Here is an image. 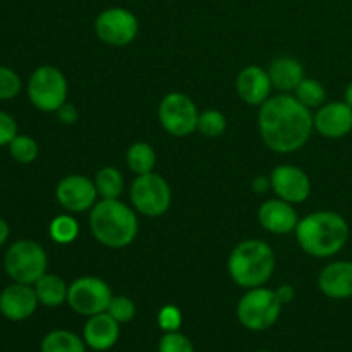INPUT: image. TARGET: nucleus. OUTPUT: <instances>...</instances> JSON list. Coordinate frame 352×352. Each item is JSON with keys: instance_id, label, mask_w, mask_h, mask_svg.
Masks as SVG:
<instances>
[{"instance_id": "f257e3e1", "label": "nucleus", "mask_w": 352, "mask_h": 352, "mask_svg": "<svg viewBox=\"0 0 352 352\" xmlns=\"http://www.w3.org/2000/svg\"><path fill=\"white\" fill-rule=\"evenodd\" d=\"M258 127L261 140L272 151L294 153L308 143L315 129V116L294 95L282 93L270 96L260 107Z\"/></svg>"}, {"instance_id": "f03ea898", "label": "nucleus", "mask_w": 352, "mask_h": 352, "mask_svg": "<svg viewBox=\"0 0 352 352\" xmlns=\"http://www.w3.org/2000/svg\"><path fill=\"white\" fill-rule=\"evenodd\" d=\"M299 248L315 258L336 256L349 239V223L340 213L315 212L299 220L294 230Z\"/></svg>"}, {"instance_id": "7ed1b4c3", "label": "nucleus", "mask_w": 352, "mask_h": 352, "mask_svg": "<svg viewBox=\"0 0 352 352\" xmlns=\"http://www.w3.org/2000/svg\"><path fill=\"white\" fill-rule=\"evenodd\" d=\"M138 217L133 206L120 199H100L89 210V230L102 246L122 250L138 236Z\"/></svg>"}, {"instance_id": "20e7f679", "label": "nucleus", "mask_w": 352, "mask_h": 352, "mask_svg": "<svg viewBox=\"0 0 352 352\" xmlns=\"http://www.w3.org/2000/svg\"><path fill=\"white\" fill-rule=\"evenodd\" d=\"M227 272L243 289L263 287L275 272V253L265 241L248 239L237 244L227 260Z\"/></svg>"}, {"instance_id": "39448f33", "label": "nucleus", "mask_w": 352, "mask_h": 352, "mask_svg": "<svg viewBox=\"0 0 352 352\" xmlns=\"http://www.w3.org/2000/svg\"><path fill=\"white\" fill-rule=\"evenodd\" d=\"M7 275L19 284L34 285L48 267V256L43 246L30 239H21L10 244L3 258Z\"/></svg>"}, {"instance_id": "423d86ee", "label": "nucleus", "mask_w": 352, "mask_h": 352, "mask_svg": "<svg viewBox=\"0 0 352 352\" xmlns=\"http://www.w3.org/2000/svg\"><path fill=\"white\" fill-rule=\"evenodd\" d=\"M282 306L284 305L278 301L272 289H248L246 294L237 302V320L251 332H263L277 323Z\"/></svg>"}, {"instance_id": "0eeeda50", "label": "nucleus", "mask_w": 352, "mask_h": 352, "mask_svg": "<svg viewBox=\"0 0 352 352\" xmlns=\"http://www.w3.org/2000/svg\"><path fill=\"white\" fill-rule=\"evenodd\" d=\"M69 85L64 72L54 65H40L28 81L30 102L40 112H57L67 103Z\"/></svg>"}, {"instance_id": "6e6552de", "label": "nucleus", "mask_w": 352, "mask_h": 352, "mask_svg": "<svg viewBox=\"0 0 352 352\" xmlns=\"http://www.w3.org/2000/svg\"><path fill=\"white\" fill-rule=\"evenodd\" d=\"M131 205L138 213L150 219L162 217L172 203V191L168 182L162 175L150 174L138 175L131 184Z\"/></svg>"}, {"instance_id": "1a4fd4ad", "label": "nucleus", "mask_w": 352, "mask_h": 352, "mask_svg": "<svg viewBox=\"0 0 352 352\" xmlns=\"http://www.w3.org/2000/svg\"><path fill=\"white\" fill-rule=\"evenodd\" d=\"M199 112L188 95L172 91L158 105V120L170 136L186 138L198 131Z\"/></svg>"}, {"instance_id": "9d476101", "label": "nucleus", "mask_w": 352, "mask_h": 352, "mask_svg": "<svg viewBox=\"0 0 352 352\" xmlns=\"http://www.w3.org/2000/svg\"><path fill=\"white\" fill-rule=\"evenodd\" d=\"M113 294L105 280L98 277H79L69 285L67 305L82 316H93L109 309Z\"/></svg>"}, {"instance_id": "9b49d317", "label": "nucleus", "mask_w": 352, "mask_h": 352, "mask_svg": "<svg viewBox=\"0 0 352 352\" xmlns=\"http://www.w3.org/2000/svg\"><path fill=\"white\" fill-rule=\"evenodd\" d=\"M95 33L103 43L126 47L136 40L140 33V21L136 14L126 7H109L96 16Z\"/></svg>"}, {"instance_id": "f8f14e48", "label": "nucleus", "mask_w": 352, "mask_h": 352, "mask_svg": "<svg viewBox=\"0 0 352 352\" xmlns=\"http://www.w3.org/2000/svg\"><path fill=\"white\" fill-rule=\"evenodd\" d=\"M55 198L58 205L69 213H82L88 212L95 206L98 199L95 181H91L86 175L71 174L65 175L55 189Z\"/></svg>"}, {"instance_id": "ddd939ff", "label": "nucleus", "mask_w": 352, "mask_h": 352, "mask_svg": "<svg viewBox=\"0 0 352 352\" xmlns=\"http://www.w3.org/2000/svg\"><path fill=\"white\" fill-rule=\"evenodd\" d=\"M272 189L277 198L296 205L305 203L311 195V181L302 168L294 165H278L270 174Z\"/></svg>"}, {"instance_id": "4468645a", "label": "nucleus", "mask_w": 352, "mask_h": 352, "mask_svg": "<svg viewBox=\"0 0 352 352\" xmlns=\"http://www.w3.org/2000/svg\"><path fill=\"white\" fill-rule=\"evenodd\" d=\"M38 296L33 285L14 282L0 294V313L10 322H24L36 311Z\"/></svg>"}, {"instance_id": "2eb2a0df", "label": "nucleus", "mask_w": 352, "mask_h": 352, "mask_svg": "<svg viewBox=\"0 0 352 352\" xmlns=\"http://www.w3.org/2000/svg\"><path fill=\"white\" fill-rule=\"evenodd\" d=\"M315 131L329 140L346 138L352 131V107L346 102L323 103L316 109Z\"/></svg>"}, {"instance_id": "dca6fc26", "label": "nucleus", "mask_w": 352, "mask_h": 352, "mask_svg": "<svg viewBox=\"0 0 352 352\" xmlns=\"http://www.w3.org/2000/svg\"><path fill=\"white\" fill-rule=\"evenodd\" d=\"M258 220L267 232L277 234V236L294 232L299 223L294 206L280 198L265 201L258 210Z\"/></svg>"}, {"instance_id": "f3484780", "label": "nucleus", "mask_w": 352, "mask_h": 352, "mask_svg": "<svg viewBox=\"0 0 352 352\" xmlns=\"http://www.w3.org/2000/svg\"><path fill=\"white\" fill-rule=\"evenodd\" d=\"M270 76L260 65H248L236 79L237 95L248 105L261 107L272 95Z\"/></svg>"}, {"instance_id": "a211bd4d", "label": "nucleus", "mask_w": 352, "mask_h": 352, "mask_svg": "<svg viewBox=\"0 0 352 352\" xmlns=\"http://www.w3.org/2000/svg\"><path fill=\"white\" fill-rule=\"evenodd\" d=\"M120 337V323L116 322L109 313L88 316L82 330V340L93 351H109L117 344Z\"/></svg>"}, {"instance_id": "6ab92c4d", "label": "nucleus", "mask_w": 352, "mask_h": 352, "mask_svg": "<svg viewBox=\"0 0 352 352\" xmlns=\"http://www.w3.org/2000/svg\"><path fill=\"white\" fill-rule=\"evenodd\" d=\"M318 287L327 298L351 299L352 298V261H333L329 263L318 277Z\"/></svg>"}, {"instance_id": "aec40b11", "label": "nucleus", "mask_w": 352, "mask_h": 352, "mask_svg": "<svg viewBox=\"0 0 352 352\" xmlns=\"http://www.w3.org/2000/svg\"><path fill=\"white\" fill-rule=\"evenodd\" d=\"M272 86L278 91H294L305 79V67L294 57H278L268 67Z\"/></svg>"}, {"instance_id": "412c9836", "label": "nucleus", "mask_w": 352, "mask_h": 352, "mask_svg": "<svg viewBox=\"0 0 352 352\" xmlns=\"http://www.w3.org/2000/svg\"><path fill=\"white\" fill-rule=\"evenodd\" d=\"M33 287L40 305L47 306V308H58L64 302H67L69 285L58 275L45 274Z\"/></svg>"}, {"instance_id": "4be33fe9", "label": "nucleus", "mask_w": 352, "mask_h": 352, "mask_svg": "<svg viewBox=\"0 0 352 352\" xmlns=\"http://www.w3.org/2000/svg\"><path fill=\"white\" fill-rule=\"evenodd\" d=\"M41 352H86L85 340L69 330H52L40 344Z\"/></svg>"}, {"instance_id": "5701e85b", "label": "nucleus", "mask_w": 352, "mask_h": 352, "mask_svg": "<svg viewBox=\"0 0 352 352\" xmlns=\"http://www.w3.org/2000/svg\"><path fill=\"white\" fill-rule=\"evenodd\" d=\"M126 162L131 172H134L136 175L150 174L157 165V153L151 144L144 143V141H136L127 150Z\"/></svg>"}, {"instance_id": "b1692460", "label": "nucleus", "mask_w": 352, "mask_h": 352, "mask_svg": "<svg viewBox=\"0 0 352 352\" xmlns=\"http://www.w3.org/2000/svg\"><path fill=\"white\" fill-rule=\"evenodd\" d=\"M95 186L102 199H119L124 191V177L119 168L103 167L95 175Z\"/></svg>"}, {"instance_id": "393cba45", "label": "nucleus", "mask_w": 352, "mask_h": 352, "mask_svg": "<svg viewBox=\"0 0 352 352\" xmlns=\"http://www.w3.org/2000/svg\"><path fill=\"white\" fill-rule=\"evenodd\" d=\"M48 234H50L52 241H55L57 244H71L78 239L79 223L74 217L67 215V213L57 215L50 222Z\"/></svg>"}, {"instance_id": "a878e982", "label": "nucleus", "mask_w": 352, "mask_h": 352, "mask_svg": "<svg viewBox=\"0 0 352 352\" xmlns=\"http://www.w3.org/2000/svg\"><path fill=\"white\" fill-rule=\"evenodd\" d=\"M294 96L308 109H320L327 100V91L323 85L316 79L305 78L294 89Z\"/></svg>"}, {"instance_id": "bb28decb", "label": "nucleus", "mask_w": 352, "mask_h": 352, "mask_svg": "<svg viewBox=\"0 0 352 352\" xmlns=\"http://www.w3.org/2000/svg\"><path fill=\"white\" fill-rule=\"evenodd\" d=\"M10 157L16 162L23 165L33 164L38 158V153H40V148H38V143L30 136H24V134H17L9 144Z\"/></svg>"}, {"instance_id": "cd10ccee", "label": "nucleus", "mask_w": 352, "mask_h": 352, "mask_svg": "<svg viewBox=\"0 0 352 352\" xmlns=\"http://www.w3.org/2000/svg\"><path fill=\"white\" fill-rule=\"evenodd\" d=\"M227 119L219 110H205L199 113L198 131L206 138H219L226 133Z\"/></svg>"}, {"instance_id": "c85d7f7f", "label": "nucleus", "mask_w": 352, "mask_h": 352, "mask_svg": "<svg viewBox=\"0 0 352 352\" xmlns=\"http://www.w3.org/2000/svg\"><path fill=\"white\" fill-rule=\"evenodd\" d=\"M107 313H109L116 322L129 323L131 320L136 316V305L133 302V299L126 298V296H113Z\"/></svg>"}, {"instance_id": "c756f323", "label": "nucleus", "mask_w": 352, "mask_h": 352, "mask_svg": "<svg viewBox=\"0 0 352 352\" xmlns=\"http://www.w3.org/2000/svg\"><path fill=\"white\" fill-rule=\"evenodd\" d=\"M21 86L23 82H21L19 74L10 67L0 65V100L16 98L21 91Z\"/></svg>"}, {"instance_id": "7c9ffc66", "label": "nucleus", "mask_w": 352, "mask_h": 352, "mask_svg": "<svg viewBox=\"0 0 352 352\" xmlns=\"http://www.w3.org/2000/svg\"><path fill=\"white\" fill-rule=\"evenodd\" d=\"M158 352H195V346L179 330L177 332H165L158 342Z\"/></svg>"}, {"instance_id": "2f4dec72", "label": "nucleus", "mask_w": 352, "mask_h": 352, "mask_svg": "<svg viewBox=\"0 0 352 352\" xmlns=\"http://www.w3.org/2000/svg\"><path fill=\"white\" fill-rule=\"evenodd\" d=\"M182 325V313L177 306L167 305L158 311V327L164 332H177Z\"/></svg>"}, {"instance_id": "473e14b6", "label": "nucleus", "mask_w": 352, "mask_h": 352, "mask_svg": "<svg viewBox=\"0 0 352 352\" xmlns=\"http://www.w3.org/2000/svg\"><path fill=\"white\" fill-rule=\"evenodd\" d=\"M17 124L12 116L0 110V148L9 146L10 141L17 136Z\"/></svg>"}, {"instance_id": "72a5a7b5", "label": "nucleus", "mask_w": 352, "mask_h": 352, "mask_svg": "<svg viewBox=\"0 0 352 352\" xmlns=\"http://www.w3.org/2000/svg\"><path fill=\"white\" fill-rule=\"evenodd\" d=\"M57 117L62 124L71 126V124H74L76 120H78L79 112L74 105H71V103H64V105L57 110Z\"/></svg>"}, {"instance_id": "f704fd0d", "label": "nucleus", "mask_w": 352, "mask_h": 352, "mask_svg": "<svg viewBox=\"0 0 352 352\" xmlns=\"http://www.w3.org/2000/svg\"><path fill=\"white\" fill-rule=\"evenodd\" d=\"M275 294H277L278 301H280L282 305H289V302H292V299H294L296 291H294V287H292V285L284 284V285H280L277 291H275Z\"/></svg>"}, {"instance_id": "c9c22d12", "label": "nucleus", "mask_w": 352, "mask_h": 352, "mask_svg": "<svg viewBox=\"0 0 352 352\" xmlns=\"http://www.w3.org/2000/svg\"><path fill=\"white\" fill-rule=\"evenodd\" d=\"M268 189H272L270 177H263V175H260V177H256L253 181V191L256 192V195H265Z\"/></svg>"}, {"instance_id": "e433bc0d", "label": "nucleus", "mask_w": 352, "mask_h": 352, "mask_svg": "<svg viewBox=\"0 0 352 352\" xmlns=\"http://www.w3.org/2000/svg\"><path fill=\"white\" fill-rule=\"evenodd\" d=\"M9 234H10L9 223H7L3 219H0V248L7 243V239H9Z\"/></svg>"}, {"instance_id": "4c0bfd02", "label": "nucleus", "mask_w": 352, "mask_h": 352, "mask_svg": "<svg viewBox=\"0 0 352 352\" xmlns=\"http://www.w3.org/2000/svg\"><path fill=\"white\" fill-rule=\"evenodd\" d=\"M344 102H346L349 107H352V82H349V86H347V88H346V95H344Z\"/></svg>"}, {"instance_id": "58836bf2", "label": "nucleus", "mask_w": 352, "mask_h": 352, "mask_svg": "<svg viewBox=\"0 0 352 352\" xmlns=\"http://www.w3.org/2000/svg\"><path fill=\"white\" fill-rule=\"evenodd\" d=\"M258 352H270V351H258Z\"/></svg>"}]
</instances>
